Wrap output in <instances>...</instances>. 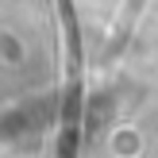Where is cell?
<instances>
[{
	"label": "cell",
	"instance_id": "cell-2",
	"mask_svg": "<svg viewBox=\"0 0 158 158\" xmlns=\"http://www.w3.org/2000/svg\"><path fill=\"white\" fill-rule=\"evenodd\" d=\"M0 43H4V66H23V43L15 39V31L12 27H4L0 31Z\"/></svg>",
	"mask_w": 158,
	"mask_h": 158
},
{
	"label": "cell",
	"instance_id": "cell-1",
	"mask_svg": "<svg viewBox=\"0 0 158 158\" xmlns=\"http://www.w3.org/2000/svg\"><path fill=\"white\" fill-rule=\"evenodd\" d=\"M108 147H112L116 158H139V154H143V131H139L135 123H123V127L112 131Z\"/></svg>",
	"mask_w": 158,
	"mask_h": 158
}]
</instances>
